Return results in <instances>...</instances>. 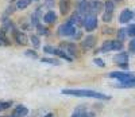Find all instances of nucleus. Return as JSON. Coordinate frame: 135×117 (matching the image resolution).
<instances>
[{
  "label": "nucleus",
  "instance_id": "obj_1",
  "mask_svg": "<svg viewBox=\"0 0 135 117\" xmlns=\"http://www.w3.org/2000/svg\"><path fill=\"white\" fill-rule=\"evenodd\" d=\"M62 94L66 96H74V97H88V98H96V100H109L111 97L103 93H99L95 90H89V89H64Z\"/></svg>",
  "mask_w": 135,
  "mask_h": 117
},
{
  "label": "nucleus",
  "instance_id": "obj_2",
  "mask_svg": "<svg viewBox=\"0 0 135 117\" xmlns=\"http://www.w3.org/2000/svg\"><path fill=\"white\" fill-rule=\"evenodd\" d=\"M123 49V42L120 40H104V43L100 47V53H108V51H120Z\"/></svg>",
  "mask_w": 135,
  "mask_h": 117
},
{
  "label": "nucleus",
  "instance_id": "obj_3",
  "mask_svg": "<svg viewBox=\"0 0 135 117\" xmlns=\"http://www.w3.org/2000/svg\"><path fill=\"white\" fill-rule=\"evenodd\" d=\"M43 51L47 53V54H51V55H57V57L62 58V59H65V61H68V62H72V61H73V58L69 57L64 50L57 49V47H53V46H45V47H43Z\"/></svg>",
  "mask_w": 135,
  "mask_h": 117
},
{
  "label": "nucleus",
  "instance_id": "obj_4",
  "mask_svg": "<svg viewBox=\"0 0 135 117\" xmlns=\"http://www.w3.org/2000/svg\"><path fill=\"white\" fill-rule=\"evenodd\" d=\"M77 31V28L74 26H72L70 23H62L58 27V35L60 37H73L74 32Z\"/></svg>",
  "mask_w": 135,
  "mask_h": 117
},
{
  "label": "nucleus",
  "instance_id": "obj_5",
  "mask_svg": "<svg viewBox=\"0 0 135 117\" xmlns=\"http://www.w3.org/2000/svg\"><path fill=\"white\" fill-rule=\"evenodd\" d=\"M97 24H99L97 16H95V15H88V16L84 18L83 26H84V28H85L88 32H92L93 30H96V28H97Z\"/></svg>",
  "mask_w": 135,
  "mask_h": 117
},
{
  "label": "nucleus",
  "instance_id": "obj_6",
  "mask_svg": "<svg viewBox=\"0 0 135 117\" xmlns=\"http://www.w3.org/2000/svg\"><path fill=\"white\" fill-rule=\"evenodd\" d=\"M111 78H116L120 82H128L131 79H135V75L132 73H124V72H112L109 73Z\"/></svg>",
  "mask_w": 135,
  "mask_h": 117
},
{
  "label": "nucleus",
  "instance_id": "obj_7",
  "mask_svg": "<svg viewBox=\"0 0 135 117\" xmlns=\"http://www.w3.org/2000/svg\"><path fill=\"white\" fill-rule=\"evenodd\" d=\"M60 49L64 50L68 55L72 57V58L77 55V46H76V43H72V42H61Z\"/></svg>",
  "mask_w": 135,
  "mask_h": 117
},
{
  "label": "nucleus",
  "instance_id": "obj_8",
  "mask_svg": "<svg viewBox=\"0 0 135 117\" xmlns=\"http://www.w3.org/2000/svg\"><path fill=\"white\" fill-rule=\"evenodd\" d=\"M77 12L80 14V15H84V16L91 15V2H86V0H81V2L78 3Z\"/></svg>",
  "mask_w": 135,
  "mask_h": 117
},
{
  "label": "nucleus",
  "instance_id": "obj_9",
  "mask_svg": "<svg viewBox=\"0 0 135 117\" xmlns=\"http://www.w3.org/2000/svg\"><path fill=\"white\" fill-rule=\"evenodd\" d=\"M96 44V37H93V35H88L86 38L83 39L81 42V47L84 50H89V49H93Z\"/></svg>",
  "mask_w": 135,
  "mask_h": 117
},
{
  "label": "nucleus",
  "instance_id": "obj_10",
  "mask_svg": "<svg viewBox=\"0 0 135 117\" xmlns=\"http://www.w3.org/2000/svg\"><path fill=\"white\" fill-rule=\"evenodd\" d=\"M14 38H15V40H16L19 44H22V46H26V44L28 43L27 35H26L25 32L19 31V30H15V31H14Z\"/></svg>",
  "mask_w": 135,
  "mask_h": 117
},
{
  "label": "nucleus",
  "instance_id": "obj_11",
  "mask_svg": "<svg viewBox=\"0 0 135 117\" xmlns=\"http://www.w3.org/2000/svg\"><path fill=\"white\" fill-rule=\"evenodd\" d=\"M103 8H104V4L101 3V2H99V0H92L91 2V15H97V14H100L101 11H103Z\"/></svg>",
  "mask_w": 135,
  "mask_h": 117
},
{
  "label": "nucleus",
  "instance_id": "obj_12",
  "mask_svg": "<svg viewBox=\"0 0 135 117\" xmlns=\"http://www.w3.org/2000/svg\"><path fill=\"white\" fill-rule=\"evenodd\" d=\"M134 18V14H132V11L130 9H123L120 15H119V22L120 23H130V20Z\"/></svg>",
  "mask_w": 135,
  "mask_h": 117
},
{
  "label": "nucleus",
  "instance_id": "obj_13",
  "mask_svg": "<svg viewBox=\"0 0 135 117\" xmlns=\"http://www.w3.org/2000/svg\"><path fill=\"white\" fill-rule=\"evenodd\" d=\"M112 61H114L115 63L118 65H123V63H127L128 62V54L127 53H118L116 55H114V58H112Z\"/></svg>",
  "mask_w": 135,
  "mask_h": 117
},
{
  "label": "nucleus",
  "instance_id": "obj_14",
  "mask_svg": "<svg viewBox=\"0 0 135 117\" xmlns=\"http://www.w3.org/2000/svg\"><path fill=\"white\" fill-rule=\"evenodd\" d=\"M43 22L46 23V24H53V23L57 22V14L54 12V11H47L46 14L43 15Z\"/></svg>",
  "mask_w": 135,
  "mask_h": 117
},
{
  "label": "nucleus",
  "instance_id": "obj_15",
  "mask_svg": "<svg viewBox=\"0 0 135 117\" xmlns=\"http://www.w3.org/2000/svg\"><path fill=\"white\" fill-rule=\"evenodd\" d=\"M68 23H70L72 26H81L83 23H84V19L81 18V15L78 14V12H74L70 18H69V20H68Z\"/></svg>",
  "mask_w": 135,
  "mask_h": 117
},
{
  "label": "nucleus",
  "instance_id": "obj_16",
  "mask_svg": "<svg viewBox=\"0 0 135 117\" xmlns=\"http://www.w3.org/2000/svg\"><path fill=\"white\" fill-rule=\"evenodd\" d=\"M58 7H60V12L62 15H66L70 9V0H60Z\"/></svg>",
  "mask_w": 135,
  "mask_h": 117
},
{
  "label": "nucleus",
  "instance_id": "obj_17",
  "mask_svg": "<svg viewBox=\"0 0 135 117\" xmlns=\"http://www.w3.org/2000/svg\"><path fill=\"white\" fill-rule=\"evenodd\" d=\"M72 117H93V114H88L86 113V108L84 106V105H81V106H78L74 110Z\"/></svg>",
  "mask_w": 135,
  "mask_h": 117
},
{
  "label": "nucleus",
  "instance_id": "obj_18",
  "mask_svg": "<svg viewBox=\"0 0 135 117\" xmlns=\"http://www.w3.org/2000/svg\"><path fill=\"white\" fill-rule=\"evenodd\" d=\"M28 113V109L26 106H23V105H18V106L14 109V114L16 117H22V116H27Z\"/></svg>",
  "mask_w": 135,
  "mask_h": 117
},
{
  "label": "nucleus",
  "instance_id": "obj_19",
  "mask_svg": "<svg viewBox=\"0 0 135 117\" xmlns=\"http://www.w3.org/2000/svg\"><path fill=\"white\" fill-rule=\"evenodd\" d=\"M32 0H18L16 2V8L18 9H26L30 4H31Z\"/></svg>",
  "mask_w": 135,
  "mask_h": 117
},
{
  "label": "nucleus",
  "instance_id": "obj_20",
  "mask_svg": "<svg viewBox=\"0 0 135 117\" xmlns=\"http://www.w3.org/2000/svg\"><path fill=\"white\" fill-rule=\"evenodd\" d=\"M104 8H105V12H109V14H114L115 11V3L112 0H107L104 3Z\"/></svg>",
  "mask_w": 135,
  "mask_h": 117
},
{
  "label": "nucleus",
  "instance_id": "obj_21",
  "mask_svg": "<svg viewBox=\"0 0 135 117\" xmlns=\"http://www.w3.org/2000/svg\"><path fill=\"white\" fill-rule=\"evenodd\" d=\"M126 37H128V35H127V30L126 28H119V31H118V40L123 42L126 39Z\"/></svg>",
  "mask_w": 135,
  "mask_h": 117
},
{
  "label": "nucleus",
  "instance_id": "obj_22",
  "mask_svg": "<svg viewBox=\"0 0 135 117\" xmlns=\"http://www.w3.org/2000/svg\"><path fill=\"white\" fill-rule=\"evenodd\" d=\"M41 62H43V63H50V65H55V66L60 65L58 59H54V58H42Z\"/></svg>",
  "mask_w": 135,
  "mask_h": 117
},
{
  "label": "nucleus",
  "instance_id": "obj_23",
  "mask_svg": "<svg viewBox=\"0 0 135 117\" xmlns=\"http://www.w3.org/2000/svg\"><path fill=\"white\" fill-rule=\"evenodd\" d=\"M37 31H38V34H39V35H49V34H50V31H49L46 27H43V26L41 24V23L37 26Z\"/></svg>",
  "mask_w": 135,
  "mask_h": 117
},
{
  "label": "nucleus",
  "instance_id": "obj_24",
  "mask_svg": "<svg viewBox=\"0 0 135 117\" xmlns=\"http://www.w3.org/2000/svg\"><path fill=\"white\" fill-rule=\"evenodd\" d=\"M118 88H135V79H131L128 82H120Z\"/></svg>",
  "mask_w": 135,
  "mask_h": 117
},
{
  "label": "nucleus",
  "instance_id": "obj_25",
  "mask_svg": "<svg viewBox=\"0 0 135 117\" xmlns=\"http://www.w3.org/2000/svg\"><path fill=\"white\" fill-rule=\"evenodd\" d=\"M7 44H9V42L6 37V32L0 31V46H7Z\"/></svg>",
  "mask_w": 135,
  "mask_h": 117
},
{
  "label": "nucleus",
  "instance_id": "obj_26",
  "mask_svg": "<svg viewBox=\"0 0 135 117\" xmlns=\"http://www.w3.org/2000/svg\"><path fill=\"white\" fill-rule=\"evenodd\" d=\"M30 40H31V43H32V46H34V47H35V49H38L39 47V38L37 37V35H31V37H30Z\"/></svg>",
  "mask_w": 135,
  "mask_h": 117
},
{
  "label": "nucleus",
  "instance_id": "obj_27",
  "mask_svg": "<svg viewBox=\"0 0 135 117\" xmlns=\"http://www.w3.org/2000/svg\"><path fill=\"white\" fill-rule=\"evenodd\" d=\"M126 30H127V35H128V37H135V23L130 24Z\"/></svg>",
  "mask_w": 135,
  "mask_h": 117
},
{
  "label": "nucleus",
  "instance_id": "obj_28",
  "mask_svg": "<svg viewBox=\"0 0 135 117\" xmlns=\"http://www.w3.org/2000/svg\"><path fill=\"white\" fill-rule=\"evenodd\" d=\"M112 18H114V14H109V12H104V14H103V20H104L105 23L111 22Z\"/></svg>",
  "mask_w": 135,
  "mask_h": 117
},
{
  "label": "nucleus",
  "instance_id": "obj_29",
  "mask_svg": "<svg viewBox=\"0 0 135 117\" xmlns=\"http://www.w3.org/2000/svg\"><path fill=\"white\" fill-rule=\"evenodd\" d=\"M128 51H131L132 54H135V38L132 40H130V43H128Z\"/></svg>",
  "mask_w": 135,
  "mask_h": 117
},
{
  "label": "nucleus",
  "instance_id": "obj_30",
  "mask_svg": "<svg viewBox=\"0 0 135 117\" xmlns=\"http://www.w3.org/2000/svg\"><path fill=\"white\" fill-rule=\"evenodd\" d=\"M93 62H95V65H97V66H100V67H104V66H105L104 61H103V59H100V58H95Z\"/></svg>",
  "mask_w": 135,
  "mask_h": 117
},
{
  "label": "nucleus",
  "instance_id": "obj_31",
  "mask_svg": "<svg viewBox=\"0 0 135 117\" xmlns=\"http://www.w3.org/2000/svg\"><path fill=\"white\" fill-rule=\"evenodd\" d=\"M26 55L30 57V58H38V54L35 51H32V50H27L26 51Z\"/></svg>",
  "mask_w": 135,
  "mask_h": 117
},
{
  "label": "nucleus",
  "instance_id": "obj_32",
  "mask_svg": "<svg viewBox=\"0 0 135 117\" xmlns=\"http://www.w3.org/2000/svg\"><path fill=\"white\" fill-rule=\"evenodd\" d=\"M15 11V7L14 6H9L8 8H7V11H6V14H4V18H7V15H9V14H12Z\"/></svg>",
  "mask_w": 135,
  "mask_h": 117
},
{
  "label": "nucleus",
  "instance_id": "obj_33",
  "mask_svg": "<svg viewBox=\"0 0 135 117\" xmlns=\"http://www.w3.org/2000/svg\"><path fill=\"white\" fill-rule=\"evenodd\" d=\"M45 6L47 8H51L54 6V0H45Z\"/></svg>",
  "mask_w": 135,
  "mask_h": 117
},
{
  "label": "nucleus",
  "instance_id": "obj_34",
  "mask_svg": "<svg viewBox=\"0 0 135 117\" xmlns=\"http://www.w3.org/2000/svg\"><path fill=\"white\" fill-rule=\"evenodd\" d=\"M0 106H2V110L3 109H7L11 106V102H0Z\"/></svg>",
  "mask_w": 135,
  "mask_h": 117
},
{
  "label": "nucleus",
  "instance_id": "obj_35",
  "mask_svg": "<svg viewBox=\"0 0 135 117\" xmlns=\"http://www.w3.org/2000/svg\"><path fill=\"white\" fill-rule=\"evenodd\" d=\"M73 38H74L76 40L80 39V38H81V31H80V30H77V31L74 32V35H73Z\"/></svg>",
  "mask_w": 135,
  "mask_h": 117
},
{
  "label": "nucleus",
  "instance_id": "obj_36",
  "mask_svg": "<svg viewBox=\"0 0 135 117\" xmlns=\"http://www.w3.org/2000/svg\"><path fill=\"white\" fill-rule=\"evenodd\" d=\"M114 32V28H111V27H104L103 28V34H112Z\"/></svg>",
  "mask_w": 135,
  "mask_h": 117
},
{
  "label": "nucleus",
  "instance_id": "obj_37",
  "mask_svg": "<svg viewBox=\"0 0 135 117\" xmlns=\"http://www.w3.org/2000/svg\"><path fill=\"white\" fill-rule=\"evenodd\" d=\"M119 66H120L122 69H127V67H128V63H123V65H119Z\"/></svg>",
  "mask_w": 135,
  "mask_h": 117
},
{
  "label": "nucleus",
  "instance_id": "obj_38",
  "mask_svg": "<svg viewBox=\"0 0 135 117\" xmlns=\"http://www.w3.org/2000/svg\"><path fill=\"white\" fill-rule=\"evenodd\" d=\"M43 117H53V113H47L46 116H43Z\"/></svg>",
  "mask_w": 135,
  "mask_h": 117
},
{
  "label": "nucleus",
  "instance_id": "obj_39",
  "mask_svg": "<svg viewBox=\"0 0 135 117\" xmlns=\"http://www.w3.org/2000/svg\"><path fill=\"white\" fill-rule=\"evenodd\" d=\"M6 117H16V116H15V114L12 113V114H9V116H6Z\"/></svg>",
  "mask_w": 135,
  "mask_h": 117
},
{
  "label": "nucleus",
  "instance_id": "obj_40",
  "mask_svg": "<svg viewBox=\"0 0 135 117\" xmlns=\"http://www.w3.org/2000/svg\"><path fill=\"white\" fill-rule=\"evenodd\" d=\"M35 2H39V0H35Z\"/></svg>",
  "mask_w": 135,
  "mask_h": 117
},
{
  "label": "nucleus",
  "instance_id": "obj_41",
  "mask_svg": "<svg viewBox=\"0 0 135 117\" xmlns=\"http://www.w3.org/2000/svg\"><path fill=\"white\" fill-rule=\"evenodd\" d=\"M0 110H2V106H0Z\"/></svg>",
  "mask_w": 135,
  "mask_h": 117
},
{
  "label": "nucleus",
  "instance_id": "obj_42",
  "mask_svg": "<svg viewBox=\"0 0 135 117\" xmlns=\"http://www.w3.org/2000/svg\"><path fill=\"white\" fill-rule=\"evenodd\" d=\"M11 2H14V0H11Z\"/></svg>",
  "mask_w": 135,
  "mask_h": 117
}]
</instances>
